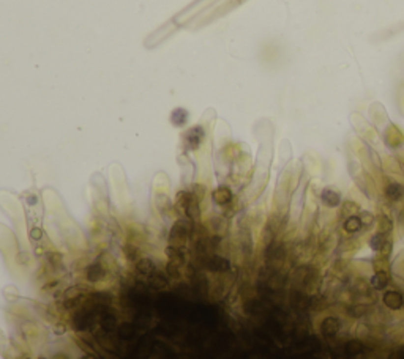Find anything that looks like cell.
Returning a JSON list of instances; mask_svg holds the SVG:
<instances>
[{"label":"cell","mask_w":404,"mask_h":359,"mask_svg":"<svg viewBox=\"0 0 404 359\" xmlns=\"http://www.w3.org/2000/svg\"><path fill=\"white\" fill-rule=\"evenodd\" d=\"M191 233V226L188 221H177L174 224V227L171 229V233H169V246L174 249H180L183 251L185 246H186V239H188Z\"/></svg>","instance_id":"6da1fadb"},{"label":"cell","mask_w":404,"mask_h":359,"mask_svg":"<svg viewBox=\"0 0 404 359\" xmlns=\"http://www.w3.org/2000/svg\"><path fill=\"white\" fill-rule=\"evenodd\" d=\"M136 271L144 281H150L155 273L158 271V266L152 258H141L136 265Z\"/></svg>","instance_id":"7a4b0ae2"},{"label":"cell","mask_w":404,"mask_h":359,"mask_svg":"<svg viewBox=\"0 0 404 359\" xmlns=\"http://www.w3.org/2000/svg\"><path fill=\"white\" fill-rule=\"evenodd\" d=\"M205 268L210 269L213 273H224L231 269V263L228 258L220 257V256H210L205 260Z\"/></svg>","instance_id":"3957f363"},{"label":"cell","mask_w":404,"mask_h":359,"mask_svg":"<svg viewBox=\"0 0 404 359\" xmlns=\"http://www.w3.org/2000/svg\"><path fill=\"white\" fill-rule=\"evenodd\" d=\"M106 276V268H103L100 263H92L86 268V279L90 283H96Z\"/></svg>","instance_id":"277c9868"},{"label":"cell","mask_w":404,"mask_h":359,"mask_svg":"<svg viewBox=\"0 0 404 359\" xmlns=\"http://www.w3.org/2000/svg\"><path fill=\"white\" fill-rule=\"evenodd\" d=\"M341 328V321L335 317H327L322 325H320V333H322L325 337H333L335 334H338Z\"/></svg>","instance_id":"5b68a950"},{"label":"cell","mask_w":404,"mask_h":359,"mask_svg":"<svg viewBox=\"0 0 404 359\" xmlns=\"http://www.w3.org/2000/svg\"><path fill=\"white\" fill-rule=\"evenodd\" d=\"M384 304L387 306L388 309L398 310V309L403 308V304H404L403 295L398 293V291H387L385 296H384Z\"/></svg>","instance_id":"8992f818"},{"label":"cell","mask_w":404,"mask_h":359,"mask_svg":"<svg viewBox=\"0 0 404 359\" xmlns=\"http://www.w3.org/2000/svg\"><path fill=\"white\" fill-rule=\"evenodd\" d=\"M202 137H204V129L201 126H194V128H191L185 134V142L190 148H196L201 144Z\"/></svg>","instance_id":"52a82bcc"},{"label":"cell","mask_w":404,"mask_h":359,"mask_svg":"<svg viewBox=\"0 0 404 359\" xmlns=\"http://www.w3.org/2000/svg\"><path fill=\"white\" fill-rule=\"evenodd\" d=\"M320 200L324 202V205L335 208L341 204V196L336 191H333L330 188H325L322 192H320Z\"/></svg>","instance_id":"ba28073f"},{"label":"cell","mask_w":404,"mask_h":359,"mask_svg":"<svg viewBox=\"0 0 404 359\" xmlns=\"http://www.w3.org/2000/svg\"><path fill=\"white\" fill-rule=\"evenodd\" d=\"M385 196L388 200L398 202L404 197V186L401 183H390L385 188Z\"/></svg>","instance_id":"9c48e42d"},{"label":"cell","mask_w":404,"mask_h":359,"mask_svg":"<svg viewBox=\"0 0 404 359\" xmlns=\"http://www.w3.org/2000/svg\"><path fill=\"white\" fill-rule=\"evenodd\" d=\"M213 200L218 205H228L231 200H232V191H231L228 186H220L218 189H215L213 192Z\"/></svg>","instance_id":"30bf717a"},{"label":"cell","mask_w":404,"mask_h":359,"mask_svg":"<svg viewBox=\"0 0 404 359\" xmlns=\"http://www.w3.org/2000/svg\"><path fill=\"white\" fill-rule=\"evenodd\" d=\"M362 226H363L362 219L358 218V216H349L346 222H344V230L349 231V233H355V231L362 229Z\"/></svg>","instance_id":"8fae6325"},{"label":"cell","mask_w":404,"mask_h":359,"mask_svg":"<svg viewBox=\"0 0 404 359\" xmlns=\"http://www.w3.org/2000/svg\"><path fill=\"white\" fill-rule=\"evenodd\" d=\"M365 350L363 347V343L360 340H349L346 343V353L349 356H357V355H360L362 351Z\"/></svg>","instance_id":"7c38bea8"},{"label":"cell","mask_w":404,"mask_h":359,"mask_svg":"<svg viewBox=\"0 0 404 359\" xmlns=\"http://www.w3.org/2000/svg\"><path fill=\"white\" fill-rule=\"evenodd\" d=\"M387 283H388V279L384 273H377L371 278V285L376 290H384L387 287Z\"/></svg>","instance_id":"4fadbf2b"},{"label":"cell","mask_w":404,"mask_h":359,"mask_svg":"<svg viewBox=\"0 0 404 359\" xmlns=\"http://www.w3.org/2000/svg\"><path fill=\"white\" fill-rule=\"evenodd\" d=\"M385 244H387V243H385V238H384V235H382V233L374 235V236L370 239V246H371V249H373V251H376V252L382 251Z\"/></svg>","instance_id":"5bb4252c"},{"label":"cell","mask_w":404,"mask_h":359,"mask_svg":"<svg viewBox=\"0 0 404 359\" xmlns=\"http://www.w3.org/2000/svg\"><path fill=\"white\" fill-rule=\"evenodd\" d=\"M46 261H48V265H51L54 269L63 266V263H62V256H60V254H57V252H49V254H46Z\"/></svg>","instance_id":"9a60e30c"},{"label":"cell","mask_w":404,"mask_h":359,"mask_svg":"<svg viewBox=\"0 0 404 359\" xmlns=\"http://www.w3.org/2000/svg\"><path fill=\"white\" fill-rule=\"evenodd\" d=\"M125 254L128 260H138L139 258V251L136 246H131V244H126L125 246Z\"/></svg>","instance_id":"2e32d148"},{"label":"cell","mask_w":404,"mask_h":359,"mask_svg":"<svg viewBox=\"0 0 404 359\" xmlns=\"http://www.w3.org/2000/svg\"><path fill=\"white\" fill-rule=\"evenodd\" d=\"M41 236H43L41 229H32V230H30V238H33V239H40Z\"/></svg>","instance_id":"e0dca14e"},{"label":"cell","mask_w":404,"mask_h":359,"mask_svg":"<svg viewBox=\"0 0 404 359\" xmlns=\"http://www.w3.org/2000/svg\"><path fill=\"white\" fill-rule=\"evenodd\" d=\"M81 359H96L95 356H92V355H87V356H82Z\"/></svg>","instance_id":"ac0fdd59"},{"label":"cell","mask_w":404,"mask_h":359,"mask_svg":"<svg viewBox=\"0 0 404 359\" xmlns=\"http://www.w3.org/2000/svg\"><path fill=\"white\" fill-rule=\"evenodd\" d=\"M40 359H46V358H40Z\"/></svg>","instance_id":"d6986e66"},{"label":"cell","mask_w":404,"mask_h":359,"mask_svg":"<svg viewBox=\"0 0 404 359\" xmlns=\"http://www.w3.org/2000/svg\"><path fill=\"white\" fill-rule=\"evenodd\" d=\"M403 353H404V350H403Z\"/></svg>","instance_id":"ffe728a7"}]
</instances>
